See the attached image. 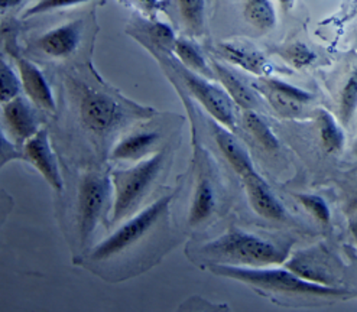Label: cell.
<instances>
[{
    "label": "cell",
    "mask_w": 357,
    "mask_h": 312,
    "mask_svg": "<svg viewBox=\"0 0 357 312\" xmlns=\"http://www.w3.org/2000/svg\"><path fill=\"white\" fill-rule=\"evenodd\" d=\"M278 54H280L291 67L296 70L307 68L317 60V54L304 42H292L284 48L278 49Z\"/></svg>",
    "instance_id": "484cf974"
},
{
    "label": "cell",
    "mask_w": 357,
    "mask_h": 312,
    "mask_svg": "<svg viewBox=\"0 0 357 312\" xmlns=\"http://www.w3.org/2000/svg\"><path fill=\"white\" fill-rule=\"evenodd\" d=\"M242 120L245 127L250 132L253 138L266 150H276L280 148V141L264 117L256 110H243Z\"/></svg>",
    "instance_id": "603a6c76"
},
{
    "label": "cell",
    "mask_w": 357,
    "mask_h": 312,
    "mask_svg": "<svg viewBox=\"0 0 357 312\" xmlns=\"http://www.w3.org/2000/svg\"><path fill=\"white\" fill-rule=\"evenodd\" d=\"M24 159L43 175L48 185L58 194L64 189V181L61 171H59L56 155L52 149L48 130L39 129L31 139L22 145Z\"/></svg>",
    "instance_id": "30bf717a"
},
{
    "label": "cell",
    "mask_w": 357,
    "mask_h": 312,
    "mask_svg": "<svg viewBox=\"0 0 357 312\" xmlns=\"http://www.w3.org/2000/svg\"><path fill=\"white\" fill-rule=\"evenodd\" d=\"M22 83L19 75L5 63H0V103H8L19 95Z\"/></svg>",
    "instance_id": "4316f807"
},
{
    "label": "cell",
    "mask_w": 357,
    "mask_h": 312,
    "mask_svg": "<svg viewBox=\"0 0 357 312\" xmlns=\"http://www.w3.org/2000/svg\"><path fill=\"white\" fill-rule=\"evenodd\" d=\"M356 16H357V0H354V2L351 3L350 10L347 13V19H351V17H356Z\"/></svg>",
    "instance_id": "e575fe53"
},
{
    "label": "cell",
    "mask_w": 357,
    "mask_h": 312,
    "mask_svg": "<svg viewBox=\"0 0 357 312\" xmlns=\"http://www.w3.org/2000/svg\"><path fill=\"white\" fill-rule=\"evenodd\" d=\"M217 198H215V189L211 184V180L207 177H200L197 181L191 208L188 214V223L191 226H198L207 221L215 211Z\"/></svg>",
    "instance_id": "d6986e66"
},
{
    "label": "cell",
    "mask_w": 357,
    "mask_h": 312,
    "mask_svg": "<svg viewBox=\"0 0 357 312\" xmlns=\"http://www.w3.org/2000/svg\"><path fill=\"white\" fill-rule=\"evenodd\" d=\"M285 267L300 278L327 286H339V272L324 247H312L295 253L285 260Z\"/></svg>",
    "instance_id": "9c48e42d"
},
{
    "label": "cell",
    "mask_w": 357,
    "mask_h": 312,
    "mask_svg": "<svg viewBox=\"0 0 357 312\" xmlns=\"http://www.w3.org/2000/svg\"><path fill=\"white\" fill-rule=\"evenodd\" d=\"M211 68L236 106L243 110H256L259 107V93L255 90L253 86L246 84L233 70L222 63L213 61Z\"/></svg>",
    "instance_id": "e0dca14e"
},
{
    "label": "cell",
    "mask_w": 357,
    "mask_h": 312,
    "mask_svg": "<svg viewBox=\"0 0 357 312\" xmlns=\"http://www.w3.org/2000/svg\"><path fill=\"white\" fill-rule=\"evenodd\" d=\"M357 111V67L351 70L339 97V116L342 123L351 122Z\"/></svg>",
    "instance_id": "d4e9b609"
},
{
    "label": "cell",
    "mask_w": 357,
    "mask_h": 312,
    "mask_svg": "<svg viewBox=\"0 0 357 312\" xmlns=\"http://www.w3.org/2000/svg\"><path fill=\"white\" fill-rule=\"evenodd\" d=\"M249 203L252 208L259 214V216L269 220H285L287 210L282 203L276 198L268 182L262 178V175L253 171L242 178Z\"/></svg>",
    "instance_id": "7c38bea8"
},
{
    "label": "cell",
    "mask_w": 357,
    "mask_h": 312,
    "mask_svg": "<svg viewBox=\"0 0 357 312\" xmlns=\"http://www.w3.org/2000/svg\"><path fill=\"white\" fill-rule=\"evenodd\" d=\"M112 189L110 175L87 173L78 189V228L82 242H87L106 211Z\"/></svg>",
    "instance_id": "8992f818"
},
{
    "label": "cell",
    "mask_w": 357,
    "mask_h": 312,
    "mask_svg": "<svg viewBox=\"0 0 357 312\" xmlns=\"http://www.w3.org/2000/svg\"><path fill=\"white\" fill-rule=\"evenodd\" d=\"M133 2L148 13H153L162 8V0H133Z\"/></svg>",
    "instance_id": "1f68e13d"
},
{
    "label": "cell",
    "mask_w": 357,
    "mask_h": 312,
    "mask_svg": "<svg viewBox=\"0 0 357 312\" xmlns=\"http://www.w3.org/2000/svg\"><path fill=\"white\" fill-rule=\"evenodd\" d=\"M160 132H133L114 145L110 152V158L114 161H141L155 152V148L160 145Z\"/></svg>",
    "instance_id": "2e32d148"
},
{
    "label": "cell",
    "mask_w": 357,
    "mask_h": 312,
    "mask_svg": "<svg viewBox=\"0 0 357 312\" xmlns=\"http://www.w3.org/2000/svg\"><path fill=\"white\" fill-rule=\"evenodd\" d=\"M210 272L217 276L229 278L233 281L243 282L252 288L281 292V294L295 297H323V298H347L351 292L339 286H327L305 281L295 275L289 269H281L273 266L250 267V266H234L223 263H211Z\"/></svg>",
    "instance_id": "7a4b0ae2"
},
{
    "label": "cell",
    "mask_w": 357,
    "mask_h": 312,
    "mask_svg": "<svg viewBox=\"0 0 357 312\" xmlns=\"http://www.w3.org/2000/svg\"><path fill=\"white\" fill-rule=\"evenodd\" d=\"M246 21L259 31H271L276 24V12L271 0H243Z\"/></svg>",
    "instance_id": "7402d4cb"
},
{
    "label": "cell",
    "mask_w": 357,
    "mask_h": 312,
    "mask_svg": "<svg viewBox=\"0 0 357 312\" xmlns=\"http://www.w3.org/2000/svg\"><path fill=\"white\" fill-rule=\"evenodd\" d=\"M17 159H24L22 150L16 148V143L8 138L3 127L0 126V168L8 162Z\"/></svg>",
    "instance_id": "f546056e"
},
{
    "label": "cell",
    "mask_w": 357,
    "mask_h": 312,
    "mask_svg": "<svg viewBox=\"0 0 357 312\" xmlns=\"http://www.w3.org/2000/svg\"><path fill=\"white\" fill-rule=\"evenodd\" d=\"M298 200L305 207V210L311 214V216L323 224H328L331 220V211L327 205V203L314 194H301L298 195Z\"/></svg>",
    "instance_id": "83f0119b"
},
{
    "label": "cell",
    "mask_w": 357,
    "mask_h": 312,
    "mask_svg": "<svg viewBox=\"0 0 357 312\" xmlns=\"http://www.w3.org/2000/svg\"><path fill=\"white\" fill-rule=\"evenodd\" d=\"M213 132H214V139L217 145H219L222 153L225 155V158L227 159V162L231 165V168L237 172V175H239L241 178L256 171L250 159V155L243 148V145L234 138L231 130L215 122L213 125Z\"/></svg>",
    "instance_id": "ac0fdd59"
},
{
    "label": "cell",
    "mask_w": 357,
    "mask_h": 312,
    "mask_svg": "<svg viewBox=\"0 0 357 312\" xmlns=\"http://www.w3.org/2000/svg\"><path fill=\"white\" fill-rule=\"evenodd\" d=\"M16 63L22 88L31 103L38 109L54 113L56 110L55 99L43 71L25 58H17Z\"/></svg>",
    "instance_id": "4fadbf2b"
},
{
    "label": "cell",
    "mask_w": 357,
    "mask_h": 312,
    "mask_svg": "<svg viewBox=\"0 0 357 312\" xmlns=\"http://www.w3.org/2000/svg\"><path fill=\"white\" fill-rule=\"evenodd\" d=\"M291 247L292 243L275 242L239 228H230L206 243L200 253L213 263L264 267L285 263Z\"/></svg>",
    "instance_id": "6da1fadb"
},
{
    "label": "cell",
    "mask_w": 357,
    "mask_h": 312,
    "mask_svg": "<svg viewBox=\"0 0 357 312\" xmlns=\"http://www.w3.org/2000/svg\"><path fill=\"white\" fill-rule=\"evenodd\" d=\"M183 22L192 35H202L204 31L206 0H176Z\"/></svg>",
    "instance_id": "cb8c5ba5"
},
{
    "label": "cell",
    "mask_w": 357,
    "mask_h": 312,
    "mask_svg": "<svg viewBox=\"0 0 357 312\" xmlns=\"http://www.w3.org/2000/svg\"><path fill=\"white\" fill-rule=\"evenodd\" d=\"M149 33L155 39V41L164 48H174V44L176 41V36L172 31V28L164 22H152L149 26Z\"/></svg>",
    "instance_id": "4dcf8cb0"
},
{
    "label": "cell",
    "mask_w": 357,
    "mask_h": 312,
    "mask_svg": "<svg viewBox=\"0 0 357 312\" xmlns=\"http://www.w3.org/2000/svg\"><path fill=\"white\" fill-rule=\"evenodd\" d=\"M351 231H353V234H354V237L357 239V221L353 224V227H351Z\"/></svg>",
    "instance_id": "d590c367"
},
{
    "label": "cell",
    "mask_w": 357,
    "mask_h": 312,
    "mask_svg": "<svg viewBox=\"0 0 357 312\" xmlns=\"http://www.w3.org/2000/svg\"><path fill=\"white\" fill-rule=\"evenodd\" d=\"M252 86L265 97L278 114L287 119H298L304 114L305 106L312 100L311 93L273 77H262Z\"/></svg>",
    "instance_id": "ba28073f"
},
{
    "label": "cell",
    "mask_w": 357,
    "mask_h": 312,
    "mask_svg": "<svg viewBox=\"0 0 357 312\" xmlns=\"http://www.w3.org/2000/svg\"><path fill=\"white\" fill-rule=\"evenodd\" d=\"M25 0H0V13L24 3Z\"/></svg>",
    "instance_id": "d6a6232c"
},
{
    "label": "cell",
    "mask_w": 357,
    "mask_h": 312,
    "mask_svg": "<svg viewBox=\"0 0 357 312\" xmlns=\"http://www.w3.org/2000/svg\"><path fill=\"white\" fill-rule=\"evenodd\" d=\"M172 203V194L162 197L139 210L133 217L128 219L121 227L116 228L109 237L98 243L90 253V259L94 262H103L132 250L141 244L144 239L151 236V233L162 223L168 216Z\"/></svg>",
    "instance_id": "277c9868"
},
{
    "label": "cell",
    "mask_w": 357,
    "mask_h": 312,
    "mask_svg": "<svg viewBox=\"0 0 357 312\" xmlns=\"http://www.w3.org/2000/svg\"><path fill=\"white\" fill-rule=\"evenodd\" d=\"M167 150L153 152L149 158L137 161L126 169H116L110 173L113 189L112 221H121L133 212L152 189L167 162Z\"/></svg>",
    "instance_id": "3957f363"
},
{
    "label": "cell",
    "mask_w": 357,
    "mask_h": 312,
    "mask_svg": "<svg viewBox=\"0 0 357 312\" xmlns=\"http://www.w3.org/2000/svg\"><path fill=\"white\" fill-rule=\"evenodd\" d=\"M317 125H319L324 149L330 153L340 152L344 146L346 136L340 123L335 120V117L326 109L317 110Z\"/></svg>",
    "instance_id": "ffe728a7"
},
{
    "label": "cell",
    "mask_w": 357,
    "mask_h": 312,
    "mask_svg": "<svg viewBox=\"0 0 357 312\" xmlns=\"http://www.w3.org/2000/svg\"><path fill=\"white\" fill-rule=\"evenodd\" d=\"M353 149H354V153L357 155V139H356V142H354V146H353Z\"/></svg>",
    "instance_id": "8d00e7d4"
},
{
    "label": "cell",
    "mask_w": 357,
    "mask_h": 312,
    "mask_svg": "<svg viewBox=\"0 0 357 312\" xmlns=\"http://www.w3.org/2000/svg\"><path fill=\"white\" fill-rule=\"evenodd\" d=\"M83 22L74 21L45 32L38 39V47L52 58H67L74 54L82 42Z\"/></svg>",
    "instance_id": "9a60e30c"
},
{
    "label": "cell",
    "mask_w": 357,
    "mask_h": 312,
    "mask_svg": "<svg viewBox=\"0 0 357 312\" xmlns=\"http://www.w3.org/2000/svg\"><path fill=\"white\" fill-rule=\"evenodd\" d=\"M278 2H280V6L282 8L284 12H288V10H291L294 8L295 0H278Z\"/></svg>",
    "instance_id": "836d02e7"
},
{
    "label": "cell",
    "mask_w": 357,
    "mask_h": 312,
    "mask_svg": "<svg viewBox=\"0 0 357 312\" xmlns=\"http://www.w3.org/2000/svg\"><path fill=\"white\" fill-rule=\"evenodd\" d=\"M217 51L227 63L259 78L271 77L275 72V67L268 58L250 45L239 42H222Z\"/></svg>",
    "instance_id": "5bb4252c"
},
{
    "label": "cell",
    "mask_w": 357,
    "mask_h": 312,
    "mask_svg": "<svg viewBox=\"0 0 357 312\" xmlns=\"http://www.w3.org/2000/svg\"><path fill=\"white\" fill-rule=\"evenodd\" d=\"M3 120L10 139L19 145H24L41 129L39 127V117L35 109L21 95H17L13 100L5 103Z\"/></svg>",
    "instance_id": "8fae6325"
},
{
    "label": "cell",
    "mask_w": 357,
    "mask_h": 312,
    "mask_svg": "<svg viewBox=\"0 0 357 312\" xmlns=\"http://www.w3.org/2000/svg\"><path fill=\"white\" fill-rule=\"evenodd\" d=\"M175 65L190 93L203 104L213 119L229 130H234L237 126L236 103L231 100L223 86L211 83L210 78L191 71L181 63Z\"/></svg>",
    "instance_id": "5b68a950"
},
{
    "label": "cell",
    "mask_w": 357,
    "mask_h": 312,
    "mask_svg": "<svg viewBox=\"0 0 357 312\" xmlns=\"http://www.w3.org/2000/svg\"><path fill=\"white\" fill-rule=\"evenodd\" d=\"M172 49H174L175 55L180 58V63L184 67L190 68L191 71H194L197 74H202L207 78L213 77L214 71L208 65V63L206 61L204 55L191 41H188V39L176 38V41H175Z\"/></svg>",
    "instance_id": "44dd1931"
},
{
    "label": "cell",
    "mask_w": 357,
    "mask_h": 312,
    "mask_svg": "<svg viewBox=\"0 0 357 312\" xmlns=\"http://www.w3.org/2000/svg\"><path fill=\"white\" fill-rule=\"evenodd\" d=\"M87 2H90V0H39V2H36L35 5H32L25 10L24 17L43 15V13L54 12L58 9H67V8L78 6Z\"/></svg>",
    "instance_id": "f1b7e54d"
},
{
    "label": "cell",
    "mask_w": 357,
    "mask_h": 312,
    "mask_svg": "<svg viewBox=\"0 0 357 312\" xmlns=\"http://www.w3.org/2000/svg\"><path fill=\"white\" fill-rule=\"evenodd\" d=\"M126 111L113 97L96 91L86 90L80 99V117L83 126L93 132L103 134L112 132L126 120Z\"/></svg>",
    "instance_id": "52a82bcc"
},
{
    "label": "cell",
    "mask_w": 357,
    "mask_h": 312,
    "mask_svg": "<svg viewBox=\"0 0 357 312\" xmlns=\"http://www.w3.org/2000/svg\"><path fill=\"white\" fill-rule=\"evenodd\" d=\"M356 47H357V32H356Z\"/></svg>",
    "instance_id": "74e56055"
}]
</instances>
